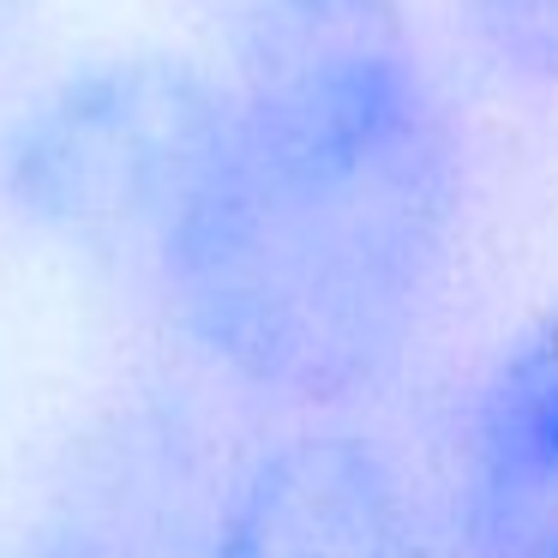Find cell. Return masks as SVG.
I'll list each match as a JSON object with an SVG mask.
<instances>
[{
	"mask_svg": "<svg viewBox=\"0 0 558 558\" xmlns=\"http://www.w3.org/2000/svg\"><path fill=\"white\" fill-rule=\"evenodd\" d=\"M217 114L150 282L241 390L337 409L421 342L462 150L402 0H222Z\"/></svg>",
	"mask_w": 558,
	"mask_h": 558,
	"instance_id": "cell-1",
	"label": "cell"
},
{
	"mask_svg": "<svg viewBox=\"0 0 558 558\" xmlns=\"http://www.w3.org/2000/svg\"><path fill=\"white\" fill-rule=\"evenodd\" d=\"M217 114L205 54H102L61 73L0 145V193L37 234L150 277Z\"/></svg>",
	"mask_w": 558,
	"mask_h": 558,
	"instance_id": "cell-2",
	"label": "cell"
},
{
	"mask_svg": "<svg viewBox=\"0 0 558 558\" xmlns=\"http://www.w3.org/2000/svg\"><path fill=\"white\" fill-rule=\"evenodd\" d=\"M205 558H421V510L361 433H294L222 493Z\"/></svg>",
	"mask_w": 558,
	"mask_h": 558,
	"instance_id": "cell-3",
	"label": "cell"
},
{
	"mask_svg": "<svg viewBox=\"0 0 558 558\" xmlns=\"http://www.w3.org/2000/svg\"><path fill=\"white\" fill-rule=\"evenodd\" d=\"M450 517L469 558H558V306L522 325L474 385Z\"/></svg>",
	"mask_w": 558,
	"mask_h": 558,
	"instance_id": "cell-4",
	"label": "cell"
},
{
	"mask_svg": "<svg viewBox=\"0 0 558 558\" xmlns=\"http://www.w3.org/2000/svg\"><path fill=\"white\" fill-rule=\"evenodd\" d=\"M462 13L498 73L558 85V0H462Z\"/></svg>",
	"mask_w": 558,
	"mask_h": 558,
	"instance_id": "cell-5",
	"label": "cell"
},
{
	"mask_svg": "<svg viewBox=\"0 0 558 558\" xmlns=\"http://www.w3.org/2000/svg\"><path fill=\"white\" fill-rule=\"evenodd\" d=\"M19 558H133V546H126V534L109 517L78 510V517H61L54 529H43Z\"/></svg>",
	"mask_w": 558,
	"mask_h": 558,
	"instance_id": "cell-6",
	"label": "cell"
},
{
	"mask_svg": "<svg viewBox=\"0 0 558 558\" xmlns=\"http://www.w3.org/2000/svg\"><path fill=\"white\" fill-rule=\"evenodd\" d=\"M19 13H25V0H0V31L13 25V19H19Z\"/></svg>",
	"mask_w": 558,
	"mask_h": 558,
	"instance_id": "cell-7",
	"label": "cell"
}]
</instances>
